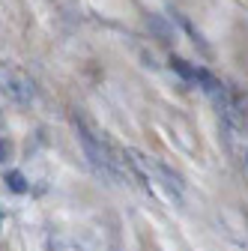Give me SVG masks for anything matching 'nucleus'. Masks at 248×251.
Segmentation results:
<instances>
[{
    "label": "nucleus",
    "instance_id": "2",
    "mask_svg": "<svg viewBox=\"0 0 248 251\" xmlns=\"http://www.w3.org/2000/svg\"><path fill=\"white\" fill-rule=\"evenodd\" d=\"M123 159H126V165L141 176V182L149 188V182H152V179H149V159H144L138 150H126V152H123Z\"/></svg>",
    "mask_w": 248,
    "mask_h": 251
},
{
    "label": "nucleus",
    "instance_id": "1",
    "mask_svg": "<svg viewBox=\"0 0 248 251\" xmlns=\"http://www.w3.org/2000/svg\"><path fill=\"white\" fill-rule=\"evenodd\" d=\"M3 93L15 102V105H30L36 96V90H33V81H30L24 72L18 69H6L3 72Z\"/></svg>",
    "mask_w": 248,
    "mask_h": 251
},
{
    "label": "nucleus",
    "instance_id": "3",
    "mask_svg": "<svg viewBox=\"0 0 248 251\" xmlns=\"http://www.w3.org/2000/svg\"><path fill=\"white\" fill-rule=\"evenodd\" d=\"M6 185L12 188L15 195H24V192H27V179H24V174H18V171H9V174H6Z\"/></svg>",
    "mask_w": 248,
    "mask_h": 251
},
{
    "label": "nucleus",
    "instance_id": "4",
    "mask_svg": "<svg viewBox=\"0 0 248 251\" xmlns=\"http://www.w3.org/2000/svg\"><path fill=\"white\" fill-rule=\"evenodd\" d=\"M149 27L156 30V33H159L162 39H171V30L165 27V21H162V18H149Z\"/></svg>",
    "mask_w": 248,
    "mask_h": 251
}]
</instances>
